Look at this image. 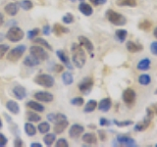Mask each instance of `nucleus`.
Returning <instances> with one entry per match:
<instances>
[{
    "label": "nucleus",
    "mask_w": 157,
    "mask_h": 147,
    "mask_svg": "<svg viewBox=\"0 0 157 147\" xmlns=\"http://www.w3.org/2000/svg\"><path fill=\"white\" fill-rule=\"evenodd\" d=\"M71 51H72V60L74 65L78 69H82L86 62V56L85 51H83V48L80 44L73 43L71 47Z\"/></svg>",
    "instance_id": "obj_1"
},
{
    "label": "nucleus",
    "mask_w": 157,
    "mask_h": 147,
    "mask_svg": "<svg viewBox=\"0 0 157 147\" xmlns=\"http://www.w3.org/2000/svg\"><path fill=\"white\" fill-rule=\"evenodd\" d=\"M24 145V142L23 140L20 138V137H16L14 140V146L15 147H22Z\"/></svg>",
    "instance_id": "obj_50"
},
{
    "label": "nucleus",
    "mask_w": 157,
    "mask_h": 147,
    "mask_svg": "<svg viewBox=\"0 0 157 147\" xmlns=\"http://www.w3.org/2000/svg\"><path fill=\"white\" fill-rule=\"evenodd\" d=\"M24 127H25V132L27 134V135L33 137L36 134V127L34 126L31 122L26 123Z\"/></svg>",
    "instance_id": "obj_29"
},
{
    "label": "nucleus",
    "mask_w": 157,
    "mask_h": 147,
    "mask_svg": "<svg viewBox=\"0 0 157 147\" xmlns=\"http://www.w3.org/2000/svg\"><path fill=\"white\" fill-rule=\"evenodd\" d=\"M4 38H5V34L2 33V32H0V42H2L4 40Z\"/></svg>",
    "instance_id": "obj_56"
},
{
    "label": "nucleus",
    "mask_w": 157,
    "mask_h": 147,
    "mask_svg": "<svg viewBox=\"0 0 157 147\" xmlns=\"http://www.w3.org/2000/svg\"><path fill=\"white\" fill-rule=\"evenodd\" d=\"M27 118H28V121L31 122V123H37L39 121H41V117L37 114V112L36 113H34V112H28Z\"/></svg>",
    "instance_id": "obj_37"
},
{
    "label": "nucleus",
    "mask_w": 157,
    "mask_h": 147,
    "mask_svg": "<svg viewBox=\"0 0 157 147\" xmlns=\"http://www.w3.org/2000/svg\"><path fill=\"white\" fill-rule=\"evenodd\" d=\"M154 94H157V89L155 90V92H154Z\"/></svg>",
    "instance_id": "obj_60"
},
{
    "label": "nucleus",
    "mask_w": 157,
    "mask_h": 147,
    "mask_svg": "<svg viewBox=\"0 0 157 147\" xmlns=\"http://www.w3.org/2000/svg\"><path fill=\"white\" fill-rule=\"evenodd\" d=\"M33 81L36 85H40L45 88H51L54 85H55V80L54 77L49 75V74H39V75L36 76L33 78Z\"/></svg>",
    "instance_id": "obj_3"
},
{
    "label": "nucleus",
    "mask_w": 157,
    "mask_h": 147,
    "mask_svg": "<svg viewBox=\"0 0 157 147\" xmlns=\"http://www.w3.org/2000/svg\"><path fill=\"white\" fill-rule=\"evenodd\" d=\"M151 26H152L151 22H149L148 20H144V21H141L139 24V28L142 29V31L147 32V31H149V29L151 28Z\"/></svg>",
    "instance_id": "obj_38"
},
{
    "label": "nucleus",
    "mask_w": 157,
    "mask_h": 147,
    "mask_svg": "<svg viewBox=\"0 0 157 147\" xmlns=\"http://www.w3.org/2000/svg\"><path fill=\"white\" fill-rule=\"evenodd\" d=\"M34 42H36V44H38V45H40L42 47H44L45 49H47V50H52V46L49 44V42L47 40H45L44 38H41V37H36L33 39Z\"/></svg>",
    "instance_id": "obj_34"
},
{
    "label": "nucleus",
    "mask_w": 157,
    "mask_h": 147,
    "mask_svg": "<svg viewBox=\"0 0 157 147\" xmlns=\"http://www.w3.org/2000/svg\"><path fill=\"white\" fill-rule=\"evenodd\" d=\"M126 146V147H136L137 146L136 141L127 135H118L116 141H113V146Z\"/></svg>",
    "instance_id": "obj_8"
},
{
    "label": "nucleus",
    "mask_w": 157,
    "mask_h": 147,
    "mask_svg": "<svg viewBox=\"0 0 157 147\" xmlns=\"http://www.w3.org/2000/svg\"><path fill=\"white\" fill-rule=\"evenodd\" d=\"M19 9H20V6H19V3L16 2V3H8L6 6L4 7V11L7 15L11 17H14L16 16L19 12Z\"/></svg>",
    "instance_id": "obj_16"
},
{
    "label": "nucleus",
    "mask_w": 157,
    "mask_h": 147,
    "mask_svg": "<svg viewBox=\"0 0 157 147\" xmlns=\"http://www.w3.org/2000/svg\"><path fill=\"white\" fill-rule=\"evenodd\" d=\"M151 120L152 119H150V118H148L146 116L141 123H137V124L135 126V130L136 131H144V130H145L147 127L149 126Z\"/></svg>",
    "instance_id": "obj_25"
},
{
    "label": "nucleus",
    "mask_w": 157,
    "mask_h": 147,
    "mask_svg": "<svg viewBox=\"0 0 157 147\" xmlns=\"http://www.w3.org/2000/svg\"><path fill=\"white\" fill-rule=\"evenodd\" d=\"M12 92H13V95L14 97L16 98V99L18 100H23L25 99V98L27 97L28 95V93H27V89L25 88L24 86L22 85H16V86H14L13 87V89H12Z\"/></svg>",
    "instance_id": "obj_13"
},
{
    "label": "nucleus",
    "mask_w": 157,
    "mask_h": 147,
    "mask_svg": "<svg viewBox=\"0 0 157 147\" xmlns=\"http://www.w3.org/2000/svg\"><path fill=\"white\" fill-rule=\"evenodd\" d=\"M55 140H56V134H49V132H47L43 137L44 144L46 146H51L55 142Z\"/></svg>",
    "instance_id": "obj_33"
},
{
    "label": "nucleus",
    "mask_w": 157,
    "mask_h": 147,
    "mask_svg": "<svg viewBox=\"0 0 157 147\" xmlns=\"http://www.w3.org/2000/svg\"><path fill=\"white\" fill-rule=\"evenodd\" d=\"M127 36H128V32L126 29L120 28V29H117L115 32V38H116V40L120 43L125 42Z\"/></svg>",
    "instance_id": "obj_28"
},
{
    "label": "nucleus",
    "mask_w": 157,
    "mask_h": 147,
    "mask_svg": "<svg viewBox=\"0 0 157 147\" xmlns=\"http://www.w3.org/2000/svg\"><path fill=\"white\" fill-rule=\"evenodd\" d=\"M56 147H69V142L65 138H60L56 141Z\"/></svg>",
    "instance_id": "obj_44"
},
{
    "label": "nucleus",
    "mask_w": 157,
    "mask_h": 147,
    "mask_svg": "<svg viewBox=\"0 0 157 147\" xmlns=\"http://www.w3.org/2000/svg\"><path fill=\"white\" fill-rule=\"evenodd\" d=\"M51 32L55 34V36H62V34L68 33L69 32H70V29H69L68 28H66V27L62 26V24H60L56 23V24H53V27L51 28Z\"/></svg>",
    "instance_id": "obj_20"
},
{
    "label": "nucleus",
    "mask_w": 157,
    "mask_h": 147,
    "mask_svg": "<svg viewBox=\"0 0 157 147\" xmlns=\"http://www.w3.org/2000/svg\"><path fill=\"white\" fill-rule=\"evenodd\" d=\"M62 22L65 24H71L75 22V18H74L73 14L67 13L66 15H64V16L62 17Z\"/></svg>",
    "instance_id": "obj_40"
},
{
    "label": "nucleus",
    "mask_w": 157,
    "mask_h": 147,
    "mask_svg": "<svg viewBox=\"0 0 157 147\" xmlns=\"http://www.w3.org/2000/svg\"><path fill=\"white\" fill-rule=\"evenodd\" d=\"M42 32H43L44 36H49V34H50V32H51V27L49 26V24H45V26L43 27Z\"/></svg>",
    "instance_id": "obj_51"
},
{
    "label": "nucleus",
    "mask_w": 157,
    "mask_h": 147,
    "mask_svg": "<svg viewBox=\"0 0 157 147\" xmlns=\"http://www.w3.org/2000/svg\"><path fill=\"white\" fill-rule=\"evenodd\" d=\"M153 36L157 38V27L154 28V31H153Z\"/></svg>",
    "instance_id": "obj_57"
},
{
    "label": "nucleus",
    "mask_w": 157,
    "mask_h": 147,
    "mask_svg": "<svg viewBox=\"0 0 157 147\" xmlns=\"http://www.w3.org/2000/svg\"><path fill=\"white\" fill-rule=\"evenodd\" d=\"M150 66H151V61L149 58H144L141 59V60L139 61L136 65V69L139 71H148L150 69Z\"/></svg>",
    "instance_id": "obj_23"
},
{
    "label": "nucleus",
    "mask_w": 157,
    "mask_h": 147,
    "mask_svg": "<svg viewBox=\"0 0 157 147\" xmlns=\"http://www.w3.org/2000/svg\"><path fill=\"white\" fill-rule=\"evenodd\" d=\"M2 126H3V123H2L1 118H0V129H2Z\"/></svg>",
    "instance_id": "obj_59"
},
{
    "label": "nucleus",
    "mask_w": 157,
    "mask_h": 147,
    "mask_svg": "<svg viewBox=\"0 0 157 147\" xmlns=\"http://www.w3.org/2000/svg\"><path fill=\"white\" fill-rule=\"evenodd\" d=\"M29 54L33 55V57L37 58L40 61H45L48 60V53L46 52L45 48L40 46V45H33L29 47Z\"/></svg>",
    "instance_id": "obj_6"
},
{
    "label": "nucleus",
    "mask_w": 157,
    "mask_h": 147,
    "mask_svg": "<svg viewBox=\"0 0 157 147\" xmlns=\"http://www.w3.org/2000/svg\"><path fill=\"white\" fill-rule=\"evenodd\" d=\"M78 11H80L82 15H85L86 17H90L93 14V8L90 6L88 3H86L85 1L81 2L78 4Z\"/></svg>",
    "instance_id": "obj_17"
},
{
    "label": "nucleus",
    "mask_w": 157,
    "mask_h": 147,
    "mask_svg": "<svg viewBox=\"0 0 157 147\" xmlns=\"http://www.w3.org/2000/svg\"><path fill=\"white\" fill-rule=\"evenodd\" d=\"M98 136H99V139L101 141H106L107 139V134L105 130H98Z\"/></svg>",
    "instance_id": "obj_48"
},
{
    "label": "nucleus",
    "mask_w": 157,
    "mask_h": 147,
    "mask_svg": "<svg viewBox=\"0 0 157 147\" xmlns=\"http://www.w3.org/2000/svg\"><path fill=\"white\" fill-rule=\"evenodd\" d=\"M112 107V100L110 99L109 97H105L103 98V99H101L99 101V103L97 104V108L98 110L103 112V113H106L108 112Z\"/></svg>",
    "instance_id": "obj_15"
},
{
    "label": "nucleus",
    "mask_w": 157,
    "mask_h": 147,
    "mask_svg": "<svg viewBox=\"0 0 157 147\" xmlns=\"http://www.w3.org/2000/svg\"><path fill=\"white\" fill-rule=\"evenodd\" d=\"M93 85H94L93 78L91 77H86L85 78H82V80L80 81V83L78 85V90H80L82 94L87 95L90 93L92 87H93Z\"/></svg>",
    "instance_id": "obj_7"
},
{
    "label": "nucleus",
    "mask_w": 157,
    "mask_h": 147,
    "mask_svg": "<svg viewBox=\"0 0 157 147\" xmlns=\"http://www.w3.org/2000/svg\"><path fill=\"white\" fill-rule=\"evenodd\" d=\"M62 81L65 85H71L74 82V76L70 72H65L62 75Z\"/></svg>",
    "instance_id": "obj_31"
},
{
    "label": "nucleus",
    "mask_w": 157,
    "mask_h": 147,
    "mask_svg": "<svg viewBox=\"0 0 157 147\" xmlns=\"http://www.w3.org/2000/svg\"><path fill=\"white\" fill-rule=\"evenodd\" d=\"M153 108H154V113H156V114H157V104H154Z\"/></svg>",
    "instance_id": "obj_58"
},
{
    "label": "nucleus",
    "mask_w": 157,
    "mask_h": 147,
    "mask_svg": "<svg viewBox=\"0 0 157 147\" xmlns=\"http://www.w3.org/2000/svg\"><path fill=\"white\" fill-rule=\"evenodd\" d=\"M64 66L63 65H55V72L56 73H60L63 71Z\"/></svg>",
    "instance_id": "obj_53"
},
{
    "label": "nucleus",
    "mask_w": 157,
    "mask_h": 147,
    "mask_svg": "<svg viewBox=\"0 0 157 147\" xmlns=\"http://www.w3.org/2000/svg\"><path fill=\"white\" fill-rule=\"evenodd\" d=\"M78 42H80V45L82 48H85L86 50H87L90 53L93 52V50H94V46H93V44L90 38H87L86 36H81L78 37Z\"/></svg>",
    "instance_id": "obj_14"
},
{
    "label": "nucleus",
    "mask_w": 157,
    "mask_h": 147,
    "mask_svg": "<svg viewBox=\"0 0 157 147\" xmlns=\"http://www.w3.org/2000/svg\"><path fill=\"white\" fill-rule=\"evenodd\" d=\"M155 146H156V147H157V144H155Z\"/></svg>",
    "instance_id": "obj_63"
},
{
    "label": "nucleus",
    "mask_w": 157,
    "mask_h": 147,
    "mask_svg": "<svg viewBox=\"0 0 157 147\" xmlns=\"http://www.w3.org/2000/svg\"><path fill=\"white\" fill-rule=\"evenodd\" d=\"M99 125L101 126H108L111 125V122L109 120H107L106 118H100L99 120Z\"/></svg>",
    "instance_id": "obj_47"
},
{
    "label": "nucleus",
    "mask_w": 157,
    "mask_h": 147,
    "mask_svg": "<svg viewBox=\"0 0 157 147\" xmlns=\"http://www.w3.org/2000/svg\"><path fill=\"white\" fill-rule=\"evenodd\" d=\"M97 101L94 99H90V101H87V103L85 105V108H83V112L85 113H91L94 111L97 108Z\"/></svg>",
    "instance_id": "obj_30"
},
{
    "label": "nucleus",
    "mask_w": 157,
    "mask_h": 147,
    "mask_svg": "<svg viewBox=\"0 0 157 147\" xmlns=\"http://www.w3.org/2000/svg\"><path fill=\"white\" fill-rule=\"evenodd\" d=\"M40 60H38L37 58L36 57H33V55H28L26 58L24 59V61H23V64L26 67H29V68H33V67H36L38 66L39 64H40Z\"/></svg>",
    "instance_id": "obj_18"
},
{
    "label": "nucleus",
    "mask_w": 157,
    "mask_h": 147,
    "mask_svg": "<svg viewBox=\"0 0 157 147\" xmlns=\"http://www.w3.org/2000/svg\"><path fill=\"white\" fill-rule=\"evenodd\" d=\"M19 6L21 9L25 10V11H29V10L33 9V3L32 0H22L21 2H18Z\"/></svg>",
    "instance_id": "obj_35"
},
{
    "label": "nucleus",
    "mask_w": 157,
    "mask_h": 147,
    "mask_svg": "<svg viewBox=\"0 0 157 147\" xmlns=\"http://www.w3.org/2000/svg\"><path fill=\"white\" fill-rule=\"evenodd\" d=\"M83 131H85V127L78 124H74L71 126L70 130H69V136L71 138H78V136H81Z\"/></svg>",
    "instance_id": "obj_12"
},
{
    "label": "nucleus",
    "mask_w": 157,
    "mask_h": 147,
    "mask_svg": "<svg viewBox=\"0 0 157 147\" xmlns=\"http://www.w3.org/2000/svg\"><path fill=\"white\" fill-rule=\"evenodd\" d=\"M5 107H6V109L9 112H11L14 115H18L20 113V106L18 103L14 100H8L6 102V104H5Z\"/></svg>",
    "instance_id": "obj_21"
},
{
    "label": "nucleus",
    "mask_w": 157,
    "mask_h": 147,
    "mask_svg": "<svg viewBox=\"0 0 157 147\" xmlns=\"http://www.w3.org/2000/svg\"><path fill=\"white\" fill-rule=\"evenodd\" d=\"M71 1H73V2H74V1H76V0H71Z\"/></svg>",
    "instance_id": "obj_61"
},
{
    "label": "nucleus",
    "mask_w": 157,
    "mask_h": 147,
    "mask_svg": "<svg viewBox=\"0 0 157 147\" xmlns=\"http://www.w3.org/2000/svg\"><path fill=\"white\" fill-rule=\"evenodd\" d=\"M151 82V77L147 74H142L139 77V83L141 85H148Z\"/></svg>",
    "instance_id": "obj_36"
},
{
    "label": "nucleus",
    "mask_w": 157,
    "mask_h": 147,
    "mask_svg": "<svg viewBox=\"0 0 157 147\" xmlns=\"http://www.w3.org/2000/svg\"><path fill=\"white\" fill-rule=\"evenodd\" d=\"M80 1H81V2H82V1H83V0H80Z\"/></svg>",
    "instance_id": "obj_62"
},
{
    "label": "nucleus",
    "mask_w": 157,
    "mask_h": 147,
    "mask_svg": "<svg viewBox=\"0 0 157 147\" xmlns=\"http://www.w3.org/2000/svg\"><path fill=\"white\" fill-rule=\"evenodd\" d=\"M69 126V121L68 120H64L61 122H58L54 124V127H53V130H54V134H61L62 132H64L67 127Z\"/></svg>",
    "instance_id": "obj_19"
},
{
    "label": "nucleus",
    "mask_w": 157,
    "mask_h": 147,
    "mask_svg": "<svg viewBox=\"0 0 157 147\" xmlns=\"http://www.w3.org/2000/svg\"><path fill=\"white\" fill-rule=\"evenodd\" d=\"M26 50H27V46L24 45V44H21V45L14 47L13 49L8 51V54L6 56L7 60L10 62H17L20 58L23 57Z\"/></svg>",
    "instance_id": "obj_5"
},
{
    "label": "nucleus",
    "mask_w": 157,
    "mask_h": 147,
    "mask_svg": "<svg viewBox=\"0 0 157 147\" xmlns=\"http://www.w3.org/2000/svg\"><path fill=\"white\" fill-rule=\"evenodd\" d=\"M31 147H42V144H40L39 142H33L31 144Z\"/></svg>",
    "instance_id": "obj_54"
},
{
    "label": "nucleus",
    "mask_w": 157,
    "mask_h": 147,
    "mask_svg": "<svg viewBox=\"0 0 157 147\" xmlns=\"http://www.w3.org/2000/svg\"><path fill=\"white\" fill-rule=\"evenodd\" d=\"M116 5L119 7H136V0H116Z\"/></svg>",
    "instance_id": "obj_27"
},
{
    "label": "nucleus",
    "mask_w": 157,
    "mask_h": 147,
    "mask_svg": "<svg viewBox=\"0 0 157 147\" xmlns=\"http://www.w3.org/2000/svg\"><path fill=\"white\" fill-rule=\"evenodd\" d=\"M56 55L58 57V59L62 62V64L65 67H67L69 70H73L74 67L72 65V63H71V60H70V58H69V56L67 55V53L62 50V49H59V50L56 51Z\"/></svg>",
    "instance_id": "obj_11"
},
{
    "label": "nucleus",
    "mask_w": 157,
    "mask_h": 147,
    "mask_svg": "<svg viewBox=\"0 0 157 147\" xmlns=\"http://www.w3.org/2000/svg\"><path fill=\"white\" fill-rule=\"evenodd\" d=\"M27 106L29 108H31V109H33V111L37 112V113H42V112H44V110H45L44 106L37 101H33V100L29 101L27 103Z\"/></svg>",
    "instance_id": "obj_26"
},
{
    "label": "nucleus",
    "mask_w": 157,
    "mask_h": 147,
    "mask_svg": "<svg viewBox=\"0 0 157 147\" xmlns=\"http://www.w3.org/2000/svg\"><path fill=\"white\" fill-rule=\"evenodd\" d=\"M126 47H127V50L131 53H137L140 51H142V49H144V46H142L141 44L136 43L134 41H128L126 43Z\"/></svg>",
    "instance_id": "obj_22"
},
{
    "label": "nucleus",
    "mask_w": 157,
    "mask_h": 147,
    "mask_svg": "<svg viewBox=\"0 0 157 147\" xmlns=\"http://www.w3.org/2000/svg\"><path fill=\"white\" fill-rule=\"evenodd\" d=\"M46 118H47V121L51 122L54 124V122H55V118H56V114L55 113H49V114L46 116Z\"/></svg>",
    "instance_id": "obj_52"
},
{
    "label": "nucleus",
    "mask_w": 157,
    "mask_h": 147,
    "mask_svg": "<svg viewBox=\"0 0 157 147\" xmlns=\"http://www.w3.org/2000/svg\"><path fill=\"white\" fill-rule=\"evenodd\" d=\"M25 36V32L24 31L17 26H12L8 29V32L5 34V37H6L9 41L11 42H19L21 41Z\"/></svg>",
    "instance_id": "obj_4"
},
{
    "label": "nucleus",
    "mask_w": 157,
    "mask_h": 147,
    "mask_svg": "<svg viewBox=\"0 0 157 147\" xmlns=\"http://www.w3.org/2000/svg\"><path fill=\"white\" fill-rule=\"evenodd\" d=\"M38 34H39V28H33V29H31V31L28 32L27 37H28V39H29V40H33Z\"/></svg>",
    "instance_id": "obj_41"
},
{
    "label": "nucleus",
    "mask_w": 157,
    "mask_h": 147,
    "mask_svg": "<svg viewBox=\"0 0 157 147\" xmlns=\"http://www.w3.org/2000/svg\"><path fill=\"white\" fill-rule=\"evenodd\" d=\"M90 2L94 6H98V5H104L107 2V0H90Z\"/></svg>",
    "instance_id": "obj_49"
},
{
    "label": "nucleus",
    "mask_w": 157,
    "mask_h": 147,
    "mask_svg": "<svg viewBox=\"0 0 157 147\" xmlns=\"http://www.w3.org/2000/svg\"><path fill=\"white\" fill-rule=\"evenodd\" d=\"M3 24H4V15L0 12V27H1Z\"/></svg>",
    "instance_id": "obj_55"
},
{
    "label": "nucleus",
    "mask_w": 157,
    "mask_h": 147,
    "mask_svg": "<svg viewBox=\"0 0 157 147\" xmlns=\"http://www.w3.org/2000/svg\"><path fill=\"white\" fill-rule=\"evenodd\" d=\"M8 143V138L3 134H0V147H5Z\"/></svg>",
    "instance_id": "obj_45"
},
{
    "label": "nucleus",
    "mask_w": 157,
    "mask_h": 147,
    "mask_svg": "<svg viewBox=\"0 0 157 147\" xmlns=\"http://www.w3.org/2000/svg\"><path fill=\"white\" fill-rule=\"evenodd\" d=\"M82 139L83 142H86L87 144H96L97 143V136L93 132H86L83 134L82 136Z\"/></svg>",
    "instance_id": "obj_24"
},
{
    "label": "nucleus",
    "mask_w": 157,
    "mask_h": 147,
    "mask_svg": "<svg viewBox=\"0 0 157 147\" xmlns=\"http://www.w3.org/2000/svg\"><path fill=\"white\" fill-rule=\"evenodd\" d=\"M33 97L39 102H44V103H49L52 102L54 99V96L52 93L47 92V91H37L33 94Z\"/></svg>",
    "instance_id": "obj_10"
},
{
    "label": "nucleus",
    "mask_w": 157,
    "mask_h": 147,
    "mask_svg": "<svg viewBox=\"0 0 157 147\" xmlns=\"http://www.w3.org/2000/svg\"><path fill=\"white\" fill-rule=\"evenodd\" d=\"M9 50H10V47L8 44H0V60L5 56V54Z\"/></svg>",
    "instance_id": "obj_43"
},
{
    "label": "nucleus",
    "mask_w": 157,
    "mask_h": 147,
    "mask_svg": "<svg viewBox=\"0 0 157 147\" xmlns=\"http://www.w3.org/2000/svg\"><path fill=\"white\" fill-rule=\"evenodd\" d=\"M51 130V126L49 125L48 122H41L39 123V125L37 126V130L40 132L41 134H45L47 132H49Z\"/></svg>",
    "instance_id": "obj_32"
},
{
    "label": "nucleus",
    "mask_w": 157,
    "mask_h": 147,
    "mask_svg": "<svg viewBox=\"0 0 157 147\" xmlns=\"http://www.w3.org/2000/svg\"><path fill=\"white\" fill-rule=\"evenodd\" d=\"M122 99L127 106L132 107V106H134L136 103V93L132 88H126V89L123 91Z\"/></svg>",
    "instance_id": "obj_9"
},
{
    "label": "nucleus",
    "mask_w": 157,
    "mask_h": 147,
    "mask_svg": "<svg viewBox=\"0 0 157 147\" xmlns=\"http://www.w3.org/2000/svg\"><path fill=\"white\" fill-rule=\"evenodd\" d=\"M83 103H85V99H83L82 97L81 96H76L71 99V104L73 106H77V107H81L83 105Z\"/></svg>",
    "instance_id": "obj_39"
},
{
    "label": "nucleus",
    "mask_w": 157,
    "mask_h": 147,
    "mask_svg": "<svg viewBox=\"0 0 157 147\" xmlns=\"http://www.w3.org/2000/svg\"><path fill=\"white\" fill-rule=\"evenodd\" d=\"M105 17L112 24H114V26H117V27L125 26V24H127L126 17L123 16V15L120 13L115 12L114 10H112V9L107 10L106 13H105Z\"/></svg>",
    "instance_id": "obj_2"
},
{
    "label": "nucleus",
    "mask_w": 157,
    "mask_h": 147,
    "mask_svg": "<svg viewBox=\"0 0 157 147\" xmlns=\"http://www.w3.org/2000/svg\"><path fill=\"white\" fill-rule=\"evenodd\" d=\"M113 124L116 125L117 126H131L134 124V122L132 121H130V120H128V121H117V120H114L113 121Z\"/></svg>",
    "instance_id": "obj_42"
},
{
    "label": "nucleus",
    "mask_w": 157,
    "mask_h": 147,
    "mask_svg": "<svg viewBox=\"0 0 157 147\" xmlns=\"http://www.w3.org/2000/svg\"><path fill=\"white\" fill-rule=\"evenodd\" d=\"M150 52L154 56H157V41H153L150 44Z\"/></svg>",
    "instance_id": "obj_46"
}]
</instances>
